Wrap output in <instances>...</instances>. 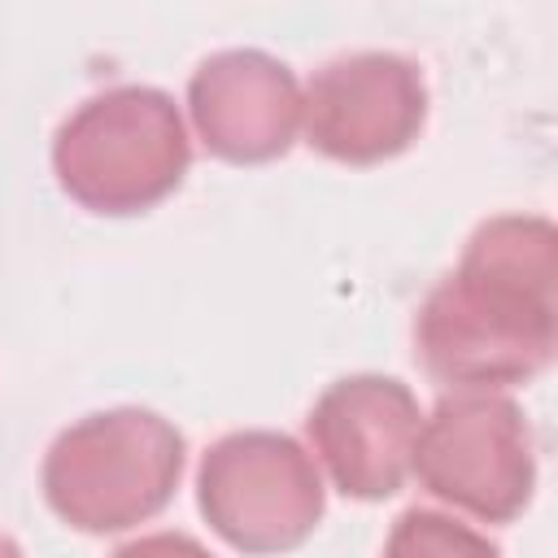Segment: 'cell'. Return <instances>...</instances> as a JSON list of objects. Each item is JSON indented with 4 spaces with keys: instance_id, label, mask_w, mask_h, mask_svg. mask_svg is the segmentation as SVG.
Returning a JSON list of instances; mask_svg holds the SVG:
<instances>
[{
    "instance_id": "9c48e42d",
    "label": "cell",
    "mask_w": 558,
    "mask_h": 558,
    "mask_svg": "<svg viewBox=\"0 0 558 558\" xmlns=\"http://www.w3.org/2000/svg\"><path fill=\"white\" fill-rule=\"evenodd\" d=\"M384 558H497V549L440 514L410 510V514H401Z\"/></svg>"
},
{
    "instance_id": "52a82bcc",
    "label": "cell",
    "mask_w": 558,
    "mask_h": 558,
    "mask_svg": "<svg viewBox=\"0 0 558 558\" xmlns=\"http://www.w3.org/2000/svg\"><path fill=\"white\" fill-rule=\"evenodd\" d=\"M423 122V78L410 61L362 52L310 83V144L340 161H375L410 144Z\"/></svg>"
},
{
    "instance_id": "7a4b0ae2",
    "label": "cell",
    "mask_w": 558,
    "mask_h": 558,
    "mask_svg": "<svg viewBox=\"0 0 558 558\" xmlns=\"http://www.w3.org/2000/svg\"><path fill=\"white\" fill-rule=\"evenodd\" d=\"M179 466L183 440L170 423L144 410H118L61 432L44 466V488L57 514L87 532H109L161 510Z\"/></svg>"
},
{
    "instance_id": "30bf717a",
    "label": "cell",
    "mask_w": 558,
    "mask_h": 558,
    "mask_svg": "<svg viewBox=\"0 0 558 558\" xmlns=\"http://www.w3.org/2000/svg\"><path fill=\"white\" fill-rule=\"evenodd\" d=\"M113 558H209V554H205L196 541H187V536H170V532H161V536H144V541L118 549Z\"/></svg>"
},
{
    "instance_id": "6da1fadb",
    "label": "cell",
    "mask_w": 558,
    "mask_h": 558,
    "mask_svg": "<svg viewBox=\"0 0 558 558\" xmlns=\"http://www.w3.org/2000/svg\"><path fill=\"white\" fill-rule=\"evenodd\" d=\"M501 218L471 240L458 275H449L418 314L423 362L453 384H506L549 362L554 305L549 292L523 288V266L549 257V227Z\"/></svg>"
},
{
    "instance_id": "8fae6325",
    "label": "cell",
    "mask_w": 558,
    "mask_h": 558,
    "mask_svg": "<svg viewBox=\"0 0 558 558\" xmlns=\"http://www.w3.org/2000/svg\"><path fill=\"white\" fill-rule=\"evenodd\" d=\"M0 558H22V554H17V545H13L9 536H0Z\"/></svg>"
},
{
    "instance_id": "8992f818",
    "label": "cell",
    "mask_w": 558,
    "mask_h": 558,
    "mask_svg": "<svg viewBox=\"0 0 558 558\" xmlns=\"http://www.w3.org/2000/svg\"><path fill=\"white\" fill-rule=\"evenodd\" d=\"M310 436L349 497H388L401 488L414 440L418 410L397 379H340L310 414Z\"/></svg>"
},
{
    "instance_id": "3957f363",
    "label": "cell",
    "mask_w": 558,
    "mask_h": 558,
    "mask_svg": "<svg viewBox=\"0 0 558 558\" xmlns=\"http://www.w3.org/2000/svg\"><path fill=\"white\" fill-rule=\"evenodd\" d=\"M65 192L105 214L161 201L187 170V140L174 105L153 87H118L87 100L57 135Z\"/></svg>"
},
{
    "instance_id": "277c9868",
    "label": "cell",
    "mask_w": 558,
    "mask_h": 558,
    "mask_svg": "<svg viewBox=\"0 0 558 558\" xmlns=\"http://www.w3.org/2000/svg\"><path fill=\"white\" fill-rule=\"evenodd\" d=\"M201 506L231 545L270 554L305 541L323 510V488L288 436L240 432L209 449L201 466Z\"/></svg>"
},
{
    "instance_id": "5b68a950",
    "label": "cell",
    "mask_w": 558,
    "mask_h": 558,
    "mask_svg": "<svg viewBox=\"0 0 558 558\" xmlns=\"http://www.w3.org/2000/svg\"><path fill=\"white\" fill-rule=\"evenodd\" d=\"M414 471L436 497L458 501L480 519H510L532 484L519 410L488 397L440 401L432 423L418 427Z\"/></svg>"
},
{
    "instance_id": "ba28073f",
    "label": "cell",
    "mask_w": 558,
    "mask_h": 558,
    "mask_svg": "<svg viewBox=\"0 0 558 558\" xmlns=\"http://www.w3.org/2000/svg\"><path fill=\"white\" fill-rule=\"evenodd\" d=\"M192 113L205 144L231 161H262L288 148L296 126L292 74L262 52H222L192 78Z\"/></svg>"
}]
</instances>
